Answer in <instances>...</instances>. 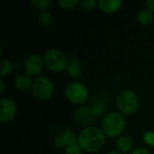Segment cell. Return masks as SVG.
Here are the masks:
<instances>
[{"mask_svg": "<svg viewBox=\"0 0 154 154\" xmlns=\"http://www.w3.org/2000/svg\"><path fill=\"white\" fill-rule=\"evenodd\" d=\"M106 135L101 128L91 125L85 127L78 135V144L85 152L96 153L106 144Z\"/></svg>", "mask_w": 154, "mask_h": 154, "instance_id": "cell-1", "label": "cell"}, {"mask_svg": "<svg viewBox=\"0 0 154 154\" xmlns=\"http://www.w3.org/2000/svg\"><path fill=\"white\" fill-rule=\"evenodd\" d=\"M126 125L125 116L118 112H109L101 122V130L106 137L117 138L122 135Z\"/></svg>", "mask_w": 154, "mask_h": 154, "instance_id": "cell-2", "label": "cell"}, {"mask_svg": "<svg viewBox=\"0 0 154 154\" xmlns=\"http://www.w3.org/2000/svg\"><path fill=\"white\" fill-rule=\"evenodd\" d=\"M116 106L122 115H134L140 106L139 97L134 90L124 89L116 96Z\"/></svg>", "mask_w": 154, "mask_h": 154, "instance_id": "cell-3", "label": "cell"}, {"mask_svg": "<svg viewBox=\"0 0 154 154\" xmlns=\"http://www.w3.org/2000/svg\"><path fill=\"white\" fill-rule=\"evenodd\" d=\"M44 66L52 72H61L65 70L69 64V60L66 54L60 50L52 48L47 50L43 54Z\"/></svg>", "mask_w": 154, "mask_h": 154, "instance_id": "cell-4", "label": "cell"}, {"mask_svg": "<svg viewBox=\"0 0 154 154\" xmlns=\"http://www.w3.org/2000/svg\"><path fill=\"white\" fill-rule=\"evenodd\" d=\"M32 91L37 99L46 101L50 99L54 93L53 82L46 76H39L32 80Z\"/></svg>", "mask_w": 154, "mask_h": 154, "instance_id": "cell-5", "label": "cell"}, {"mask_svg": "<svg viewBox=\"0 0 154 154\" xmlns=\"http://www.w3.org/2000/svg\"><path fill=\"white\" fill-rule=\"evenodd\" d=\"M88 88L79 81H72L65 88V97L73 105H82L88 98Z\"/></svg>", "mask_w": 154, "mask_h": 154, "instance_id": "cell-6", "label": "cell"}, {"mask_svg": "<svg viewBox=\"0 0 154 154\" xmlns=\"http://www.w3.org/2000/svg\"><path fill=\"white\" fill-rule=\"evenodd\" d=\"M23 66L26 75L37 78L42 72L44 67L43 59L38 54H31L26 57Z\"/></svg>", "mask_w": 154, "mask_h": 154, "instance_id": "cell-7", "label": "cell"}, {"mask_svg": "<svg viewBox=\"0 0 154 154\" xmlns=\"http://www.w3.org/2000/svg\"><path fill=\"white\" fill-rule=\"evenodd\" d=\"M16 105L14 101L8 97L0 99V121L3 124L10 123L16 116Z\"/></svg>", "mask_w": 154, "mask_h": 154, "instance_id": "cell-8", "label": "cell"}, {"mask_svg": "<svg viewBox=\"0 0 154 154\" xmlns=\"http://www.w3.org/2000/svg\"><path fill=\"white\" fill-rule=\"evenodd\" d=\"M74 144H78V135L69 129L63 130L54 138V145L58 149H66Z\"/></svg>", "mask_w": 154, "mask_h": 154, "instance_id": "cell-9", "label": "cell"}, {"mask_svg": "<svg viewBox=\"0 0 154 154\" xmlns=\"http://www.w3.org/2000/svg\"><path fill=\"white\" fill-rule=\"evenodd\" d=\"M74 118L79 125L88 127L91 126L97 117L94 115L90 106H82L76 110Z\"/></svg>", "mask_w": 154, "mask_h": 154, "instance_id": "cell-10", "label": "cell"}, {"mask_svg": "<svg viewBox=\"0 0 154 154\" xmlns=\"http://www.w3.org/2000/svg\"><path fill=\"white\" fill-rule=\"evenodd\" d=\"M116 147L121 153H128L132 152L134 151V143L131 136L129 135H124L117 137L116 140Z\"/></svg>", "mask_w": 154, "mask_h": 154, "instance_id": "cell-11", "label": "cell"}, {"mask_svg": "<svg viewBox=\"0 0 154 154\" xmlns=\"http://www.w3.org/2000/svg\"><path fill=\"white\" fill-rule=\"evenodd\" d=\"M97 5L102 12L106 14H114L122 7L123 1L122 0H98Z\"/></svg>", "mask_w": 154, "mask_h": 154, "instance_id": "cell-12", "label": "cell"}, {"mask_svg": "<svg viewBox=\"0 0 154 154\" xmlns=\"http://www.w3.org/2000/svg\"><path fill=\"white\" fill-rule=\"evenodd\" d=\"M84 70H85L84 65L80 60L77 59H71L69 60V64L66 69V71L70 78H74V79L80 78L83 75Z\"/></svg>", "mask_w": 154, "mask_h": 154, "instance_id": "cell-13", "label": "cell"}, {"mask_svg": "<svg viewBox=\"0 0 154 154\" xmlns=\"http://www.w3.org/2000/svg\"><path fill=\"white\" fill-rule=\"evenodd\" d=\"M14 88L20 92H26L32 88V80L26 74L18 75L14 81Z\"/></svg>", "mask_w": 154, "mask_h": 154, "instance_id": "cell-14", "label": "cell"}, {"mask_svg": "<svg viewBox=\"0 0 154 154\" xmlns=\"http://www.w3.org/2000/svg\"><path fill=\"white\" fill-rule=\"evenodd\" d=\"M154 14L149 9H143L137 14V20L142 25H149L153 22Z\"/></svg>", "mask_w": 154, "mask_h": 154, "instance_id": "cell-15", "label": "cell"}, {"mask_svg": "<svg viewBox=\"0 0 154 154\" xmlns=\"http://www.w3.org/2000/svg\"><path fill=\"white\" fill-rule=\"evenodd\" d=\"M13 66L12 63L5 58H1L0 60V76L5 77L12 72Z\"/></svg>", "mask_w": 154, "mask_h": 154, "instance_id": "cell-16", "label": "cell"}, {"mask_svg": "<svg viewBox=\"0 0 154 154\" xmlns=\"http://www.w3.org/2000/svg\"><path fill=\"white\" fill-rule=\"evenodd\" d=\"M52 21H53V16L50 11L46 10L39 14V22L41 23L42 25L49 26L52 23Z\"/></svg>", "mask_w": 154, "mask_h": 154, "instance_id": "cell-17", "label": "cell"}, {"mask_svg": "<svg viewBox=\"0 0 154 154\" xmlns=\"http://www.w3.org/2000/svg\"><path fill=\"white\" fill-rule=\"evenodd\" d=\"M31 4L34 8H36V9L40 10L41 12H42V11L48 10V8L50 7L51 2L50 0H32Z\"/></svg>", "mask_w": 154, "mask_h": 154, "instance_id": "cell-18", "label": "cell"}, {"mask_svg": "<svg viewBox=\"0 0 154 154\" xmlns=\"http://www.w3.org/2000/svg\"><path fill=\"white\" fill-rule=\"evenodd\" d=\"M90 108L92 110V112L94 113V115L98 117L100 116H103L106 112V106L102 103V102H98V103H95L94 105L90 106Z\"/></svg>", "mask_w": 154, "mask_h": 154, "instance_id": "cell-19", "label": "cell"}, {"mask_svg": "<svg viewBox=\"0 0 154 154\" xmlns=\"http://www.w3.org/2000/svg\"><path fill=\"white\" fill-rule=\"evenodd\" d=\"M57 4L63 9H72L79 4V1H78V0H59V1H57Z\"/></svg>", "mask_w": 154, "mask_h": 154, "instance_id": "cell-20", "label": "cell"}, {"mask_svg": "<svg viewBox=\"0 0 154 154\" xmlns=\"http://www.w3.org/2000/svg\"><path fill=\"white\" fill-rule=\"evenodd\" d=\"M97 5V1L96 0H81L79 1L80 7L85 11H91Z\"/></svg>", "mask_w": 154, "mask_h": 154, "instance_id": "cell-21", "label": "cell"}, {"mask_svg": "<svg viewBox=\"0 0 154 154\" xmlns=\"http://www.w3.org/2000/svg\"><path fill=\"white\" fill-rule=\"evenodd\" d=\"M82 149L79 146V144H74L68 146L65 149L64 154H82Z\"/></svg>", "mask_w": 154, "mask_h": 154, "instance_id": "cell-22", "label": "cell"}, {"mask_svg": "<svg viewBox=\"0 0 154 154\" xmlns=\"http://www.w3.org/2000/svg\"><path fill=\"white\" fill-rule=\"evenodd\" d=\"M143 140L148 145L154 146V132H146L143 134Z\"/></svg>", "mask_w": 154, "mask_h": 154, "instance_id": "cell-23", "label": "cell"}, {"mask_svg": "<svg viewBox=\"0 0 154 154\" xmlns=\"http://www.w3.org/2000/svg\"><path fill=\"white\" fill-rule=\"evenodd\" d=\"M130 154H151V152L145 147H139V148L134 149V151L130 152Z\"/></svg>", "mask_w": 154, "mask_h": 154, "instance_id": "cell-24", "label": "cell"}, {"mask_svg": "<svg viewBox=\"0 0 154 154\" xmlns=\"http://www.w3.org/2000/svg\"><path fill=\"white\" fill-rule=\"evenodd\" d=\"M145 5L147 6V9L151 10L152 12L154 11V0H146L144 2Z\"/></svg>", "mask_w": 154, "mask_h": 154, "instance_id": "cell-25", "label": "cell"}, {"mask_svg": "<svg viewBox=\"0 0 154 154\" xmlns=\"http://www.w3.org/2000/svg\"><path fill=\"white\" fill-rule=\"evenodd\" d=\"M5 90V82L3 79H0V92H4Z\"/></svg>", "mask_w": 154, "mask_h": 154, "instance_id": "cell-26", "label": "cell"}, {"mask_svg": "<svg viewBox=\"0 0 154 154\" xmlns=\"http://www.w3.org/2000/svg\"><path fill=\"white\" fill-rule=\"evenodd\" d=\"M106 154H123L121 153V152H115V151H112V152H109L108 153Z\"/></svg>", "mask_w": 154, "mask_h": 154, "instance_id": "cell-27", "label": "cell"}]
</instances>
